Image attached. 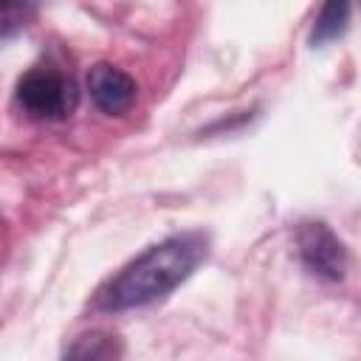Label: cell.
Segmentation results:
<instances>
[{"mask_svg": "<svg viewBox=\"0 0 361 361\" xmlns=\"http://www.w3.org/2000/svg\"><path fill=\"white\" fill-rule=\"evenodd\" d=\"M209 254V237L200 231H183L147 248L130 265H124L96 296L102 310H133L147 307L169 296L186 282Z\"/></svg>", "mask_w": 361, "mask_h": 361, "instance_id": "1", "label": "cell"}, {"mask_svg": "<svg viewBox=\"0 0 361 361\" xmlns=\"http://www.w3.org/2000/svg\"><path fill=\"white\" fill-rule=\"evenodd\" d=\"M17 102L34 118H65L76 107V87L59 71L34 68L20 79Z\"/></svg>", "mask_w": 361, "mask_h": 361, "instance_id": "2", "label": "cell"}, {"mask_svg": "<svg viewBox=\"0 0 361 361\" xmlns=\"http://www.w3.org/2000/svg\"><path fill=\"white\" fill-rule=\"evenodd\" d=\"M296 245L305 268L327 282H338L347 271V251L324 223H305L296 231Z\"/></svg>", "mask_w": 361, "mask_h": 361, "instance_id": "3", "label": "cell"}, {"mask_svg": "<svg viewBox=\"0 0 361 361\" xmlns=\"http://www.w3.org/2000/svg\"><path fill=\"white\" fill-rule=\"evenodd\" d=\"M87 90H90V99L96 102V107L107 116H124L135 104V96H138L135 79L110 62H99L90 68Z\"/></svg>", "mask_w": 361, "mask_h": 361, "instance_id": "4", "label": "cell"}, {"mask_svg": "<svg viewBox=\"0 0 361 361\" xmlns=\"http://www.w3.org/2000/svg\"><path fill=\"white\" fill-rule=\"evenodd\" d=\"M62 361H121V341L107 330H90L73 338Z\"/></svg>", "mask_w": 361, "mask_h": 361, "instance_id": "5", "label": "cell"}, {"mask_svg": "<svg viewBox=\"0 0 361 361\" xmlns=\"http://www.w3.org/2000/svg\"><path fill=\"white\" fill-rule=\"evenodd\" d=\"M350 25V3H327L322 6L316 23H313V31H310V45L313 48H322L333 39H338Z\"/></svg>", "mask_w": 361, "mask_h": 361, "instance_id": "6", "label": "cell"}]
</instances>
